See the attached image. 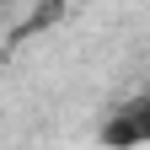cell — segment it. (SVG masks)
I'll return each instance as SVG.
<instances>
[{
    "mask_svg": "<svg viewBox=\"0 0 150 150\" xmlns=\"http://www.w3.org/2000/svg\"><path fill=\"white\" fill-rule=\"evenodd\" d=\"M102 145L107 150H139V145H150V91L145 97H129L102 123Z\"/></svg>",
    "mask_w": 150,
    "mask_h": 150,
    "instance_id": "cell-1",
    "label": "cell"
}]
</instances>
